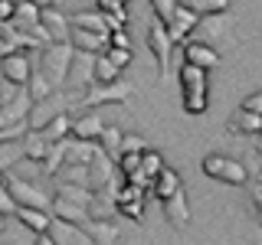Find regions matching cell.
Wrapping results in <instances>:
<instances>
[{
    "instance_id": "obj_29",
    "label": "cell",
    "mask_w": 262,
    "mask_h": 245,
    "mask_svg": "<svg viewBox=\"0 0 262 245\" xmlns=\"http://www.w3.org/2000/svg\"><path fill=\"white\" fill-rule=\"evenodd\" d=\"M20 144H23V160H43V154H46V141H43V134L39 131H27V134L20 137Z\"/></svg>"
},
{
    "instance_id": "obj_9",
    "label": "cell",
    "mask_w": 262,
    "mask_h": 245,
    "mask_svg": "<svg viewBox=\"0 0 262 245\" xmlns=\"http://www.w3.org/2000/svg\"><path fill=\"white\" fill-rule=\"evenodd\" d=\"M46 235L53 239V245H92V239L85 235V229L76 223H66V219H49Z\"/></svg>"
},
{
    "instance_id": "obj_13",
    "label": "cell",
    "mask_w": 262,
    "mask_h": 245,
    "mask_svg": "<svg viewBox=\"0 0 262 245\" xmlns=\"http://www.w3.org/2000/svg\"><path fill=\"white\" fill-rule=\"evenodd\" d=\"M69 43L76 53H105L108 49V33H92V30H76V27H69Z\"/></svg>"
},
{
    "instance_id": "obj_16",
    "label": "cell",
    "mask_w": 262,
    "mask_h": 245,
    "mask_svg": "<svg viewBox=\"0 0 262 245\" xmlns=\"http://www.w3.org/2000/svg\"><path fill=\"white\" fill-rule=\"evenodd\" d=\"M49 216L66 219V223H76V226L89 223V209L79 206V203H72V200H62V196H53V203H49Z\"/></svg>"
},
{
    "instance_id": "obj_24",
    "label": "cell",
    "mask_w": 262,
    "mask_h": 245,
    "mask_svg": "<svg viewBox=\"0 0 262 245\" xmlns=\"http://www.w3.org/2000/svg\"><path fill=\"white\" fill-rule=\"evenodd\" d=\"M27 92H30V102H39V98H46L49 92H53V85L46 82V76L39 72L36 59L30 56V79H27Z\"/></svg>"
},
{
    "instance_id": "obj_31",
    "label": "cell",
    "mask_w": 262,
    "mask_h": 245,
    "mask_svg": "<svg viewBox=\"0 0 262 245\" xmlns=\"http://www.w3.org/2000/svg\"><path fill=\"white\" fill-rule=\"evenodd\" d=\"M59 183H79V186H89V163H69L66 160L59 170H56Z\"/></svg>"
},
{
    "instance_id": "obj_39",
    "label": "cell",
    "mask_w": 262,
    "mask_h": 245,
    "mask_svg": "<svg viewBox=\"0 0 262 245\" xmlns=\"http://www.w3.org/2000/svg\"><path fill=\"white\" fill-rule=\"evenodd\" d=\"M144 137H138V134H128L125 131V137H121V151H135V154H141L144 151Z\"/></svg>"
},
{
    "instance_id": "obj_3",
    "label": "cell",
    "mask_w": 262,
    "mask_h": 245,
    "mask_svg": "<svg viewBox=\"0 0 262 245\" xmlns=\"http://www.w3.org/2000/svg\"><path fill=\"white\" fill-rule=\"evenodd\" d=\"M135 95V85L128 79H115V82H92V85L82 88L79 105L85 108H98V105H121Z\"/></svg>"
},
{
    "instance_id": "obj_46",
    "label": "cell",
    "mask_w": 262,
    "mask_h": 245,
    "mask_svg": "<svg viewBox=\"0 0 262 245\" xmlns=\"http://www.w3.org/2000/svg\"><path fill=\"white\" fill-rule=\"evenodd\" d=\"M4 226H7V216H4V212H0V232H4Z\"/></svg>"
},
{
    "instance_id": "obj_1",
    "label": "cell",
    "mask_w": 262,
    "mask_h": 245,
    "mask_svg": "<svg viewBox=\"0 0 262 245\" xmlns=\"http://www.w3.org/2000/svg\"><path fill=\"white\" fill-rule=\"evenodd\" d=\"M180 79V105L187 114H203L210 105V85H207V72L196 69V65H180L177 72Z\"/></svg>"
},
{
    "instance_id": "obj_22",
    "label": "cell",
    "mask_w": 262,
    "mask_h": 245,
    "mask_svg": "<svg viewBox=\"0 0 262 245\" xmlns=\"http://www.w3.org/2000/svg\"><path fill=\"white\" fill-rule=\"evenodd\" d=\"M66 147H69V137H62V141H53L46 147V154H43V160H39V167H43V174L49 177H56V170L66 163Z\"/></svg>"
},
{
    "instance_id": "obj_44",
    "label": "cell",
    "mask_w": 262,
    "mask_h": 245,
    "mask_svg": "<svg viewBox=\"0 0 262 245\" xmlns=\"http://www.w3.org/2000/svg\"><path fill=\"white\" fill-rule=\"evenodd\" d=\"M36 245H53V239H49L46 232H39V235H36Z\"/></svg>"
},
{
    "instance_id": "obj_23",
    "label": "cell",
    "mask_w": 262,
    "mask_h": 245,
    "mask_svg": "<svg viewBox=\"0 0 262 245\" xmlns=\"http://www.w3.org/2000/svg\"><path fill=\"white\" fill-rule=\"evenodd\" d=\"M13 216L20 219V223L27 226L30 232H36V235H39V232H46L49 219H53V216H49L46 209H30V206H16V212H13Z\"/></svg>"
},
{
    "instance_id": "obj_38",
    "label": "cell",
    "mask_w": 262,
    "mask_h": 245,
    "mask_svg": "<svg viewBox=\"0 0 262 245\" xmlns=\"http://www.w3.org/2000/svg\"><path fill=\"white\" fill-rule=\"evenodd\" d=\"M0 212H4V216H13L16 212V200L10 196V190H7L4 183H0Z\"/></svg>"
},
{
    "instance_id": "obj_36",
    "label": "cell",
    "mask_w": 262,
    "mask_h": 245,
    "mask_svg": "<svg viewBox=\"0 0 262 245\" xmlns=\"http://www.w3.org/2000/svg\"><path fill=\"white\" fill-rule=\"evenodd\" d=\"M151 7H154V16L167 27L170 16H174V10H177V0H151Z\"/></svg>"
},
{
    "instance_id": "obj_7",
    "label": "cell",
    "mask_w": 262,
    "mask_h": 245,
    "mask_svg": "<svg viewBox=\"0 0 262 245\" xmlns=\"http://www.w3.org/2000/svg\"><path fill=\"white\" fill-rule=\"evenodd\" d=\"M4 186L10 190V196L16 200V206L46 209V212H49V203H53V196L43 193L36 183H30V180H20V177H13V174H4Z\"/></svg>"
},
{
    "instance_id": "obj_25",
    "label": "cell",
    "mask_w": 262,
    "mask_h": 245,
    "mask_svg": "<svg viewBox=\"0 0 262 245\" xmlns=\"http://www.w3.org/2000/svg\"><path fill=\"white\" fill-rule=\"evenodd\" d=\"M98 151V141H79V137H69V147H66V160L69 163H89Z\"/></svg>"
},
{
    "instance_id": "obj_40",
    "label": "cell",
    "mask_w": 262,
    "mask_h": 245,
    "mask_svg": "<svg viewBox=\"0 0 262 245\" xmlns=\"http://www.w3.org/2000/svg\"><path fill=\"white\" fill-rule=\"evenodd\" d=\"M108 46H118V49H131V39H128V27H125V30H112V33H108Z\"/></svg>"
},
{
    "instance_id": "obj_35",
    "label": "cell",
    "mask_w": 262,
    "mask_h": 245,
    "mask_svg": "<svg viewBox=\"0 0 262 245\" xmlns=\"http://www.w3.org/2000/svg\"><path fill=\"white\" fill-rule=\"evenodd\" d=\"M115 209H118L121 216L135 219V223H141V216H144V200H121V203H115Z\"/></svg>"
},
{
    "instance_id": "obj_8",
    "label": "cell",
    "mask_w": 262,
    "mask_h": 245,
    "mask_svg": "<svg viewBox=\"0 0 262 245\" xmlns=\"http://www.w3.org/2000/svg\"><path fill=\"white\" fill-rule=\"evenodd\" d=\"M27 49L36 53V49H43V46H39L33 36H27V33H20L10 20L0 23V59H4V56H10V53H27Z\"/></svg>"
},
{
    "instance_id": "obj_47",
    "label": "cell",
    "mask_w": 262,
    "mask_h": 245,
    "mask_svg": "<svg viewBox=\"0 0 262 245\" xmlns=\"http://www.w3.org/2000/svg\"><path fill=\"white\" fill-rule=\"evenodd\" d=\"M118 4H125V7H128V4H131V0H118Z\"/></svg>"
},
{
    "instance_id": "obj_33",
    "label": "cell",
    "mask_w": 262,
    "mask_h": 245,
    "mask_svg": "<svg viewBox=\"0 0 262 245\" xmlns=\"http://www.w3.org/2000/svg\"><path fill=\"white\" fill-rule=\"evenodd\" d=\"M164 167H167V163H164L161 154H158V151H151V147H144V151H141V174H144L147 180H154Z\"/></svg>"
},
{
    "instance_id": "obj_14",
    "label": "cell",
    "mask_w": 262,
    "mask_h": 245,
    "mask_svg": "<svg viewBox=\"0 0 262 245\" xmlns=\"http://www.w3.org/2000/svg\"><path fill=\"white\" fill-rule=\"evenodd\" d=\"M0 79L13 82V85H27L30 79V53H10L0 59Z\"/></svg>"
},
{
    "instance_id": "obj_34",
    "label": "cell",
    "mask_w": 262,
    "mask_h": 245,
    "mask_svg": "<svg viewBox=\"0 0 262 245\" xmlns=\"http://www.w3.org/2000/svg\"><path fill=\"white\" fill-rule=\"evenodd\" d=\"M121 79V69H115V65L105 59V53L95 56V82H115Z\"/></svg>"
},
{
    "instance_id": "obj_19",
    "label": "cell",
    "mask_w": 262,
    "mask_h": 245,
    "mask_svg": "<svg viewBox=\"0 0 262 245\" xmlns=\"http://www.w3.org/2000/svg\"><path fill=\"white\" fill-rule=\"evenodd\" d=\"M180 186H184V183H180L177 170L164 167L161 174H158V177L151 180V190H147V196H151V200H158V203H161V200H167V196L174 193V190H180Z\"/></svg>"
},
{
    "instance_id": "obj_26",
    "label": "cell",
    "mask_w": 262,
    "mask_h": 245,
    "mask_svg": "<svg viewBox=\"0 0 262 245\" xmlns=\"http://www.w3.org/2000/svg\"><path fill=\"white\" fill-rule=\"evenodd\" d=\"M121 137H125V131H121V128L105 125V128H102V134H98L95 141H98V147L105 151V157H112V160H115V157L121 154Z\"/></svg>"
},
{
    "instance_id": "obj_18",
    "label": "cell",
    "mask_w": 262,
    "mask_h": 245,
    "mask_svg": "<svg viewBox=\"0 0 262 245\" xmlns=\"http://www.w3.org/2000/svg\"><path fill=\"white\" fill-rule=\"evenodd\" d=\"M82 229H85V235L92 239V245H115L118 235H121L118 226H115L112 219H89Z\"/></svg>"
},
{
    "instance_id": "obj_28",
    "label": "cell",
    "mask_w": 262,
    "mask_h": 245,
    "mask_svg": "<svg viewBox=\"0 0 262 245\" xmlns=\"http://www.w3.org/2000/svg\"><path fill=\"white\" fill-rule=\"evenodd\" d=\"M69 27H76V30H92V33H108V30H105L102 10H79L76 16H69Z\"/></svg>"
},
{
    "instance_id": "obj_43",
    "label": "cell",
    "mask_w": 262,
    "mask_h": 245,
    "mask_svg": "<svg viewBox=\"0 0 262 245\" xmlns=\"http://www.w3.org/2000/svg\"><path fill=\"white\" fill-rule=\"evenodd\" d=\"M13 4H16V0H0V23L13 16Z\"/></svg>"
},
{
    "instance_id": "obj_6",
    "label": "cell",
    "mask_w": 262,
    "mask_h": 245,
    "mask_svg": "<svg viewBox=\"0 0 262 245\" xmlns=\"http://www.w3.org/2000/svg\"><path fill=\"white\" fill-rule=\"evenodd\" d=\"M147 49H151L154 62H158L161 79H167L170 76V53H174V43H170L167 27H164L158 16H151V23H147Z\"/></svg>"
},
{
    "instance_id": "obj_17",
    "label": "cell",
    "mask_w": 262,
    "mask_h": 245,
    "mask_svg": "<svg viewBox=\"0 0 262 245\" xmlns=\"http://www.w3.org/2000/svg\"><path fill=\"white\" fill-rule=\"evenodd\" d=\"M105 121L102 114H98L95 108L89 114H82V118H72V128H69V137H79V141H95L98 134H102Z\"/></svg>"
},
{
    "instance_id": "obj_21",
    "label": "cell",
    "mask_w": 262,
    "mask_h": 245,
    "mask_svg": "<svg viewBox=\"0 0 262 245\" xmlns=\"http://www.w3.org/2000/svg\"><path fill=\"white\" fill-rule=\"evenodd\" d=\"M226 131H233V134H252L256 137L262 131V114H252V111H236L233 118L226 121Z\"/></svg>"
},
{
    "instance_id": "obj_42",
    "label": "cell",
    "mask_w": 262,
    "mask_h": 245,
    "mask_svg": "<svg viewBox=\"0 0 262 245\" xmlns=\"http://www.w3.org/2000/svg\"><path fill=\"white\" fill-rule=\"evenodd\" d=\"M243 111H252V114H262V92H252L243 98Z\"/></svg>"
},
{
    "instance_id": "obj_20",
    "label": "cell",
    "mask_w": 262,
    "mask_h": 245,
    "mask_svg": "<svg viewBox=\"0 0 262 245\" xmlns=\"http://www.w3.org/2000/svg\"><path fill=\"white\" fill-rule=\"evenodd\" d=\"M69 76L79 82L82 88L95 82V56L92 53H76L72 56V65H69Z\"/></svg>"
},
{
    "instance_id": "obj_32",
    "label": "cell",
    "mask_w": 262,
    "mask_h": 245,
    "mask_svg": "<svg viewBox=\"0 0 262 245\" xmlns=\"http://www.w3.org/2000/svg\"><path fill=\"white\" fill-rule=\"evenodd\" d=\"M23 160V144L20 141H0V174H10Z\"/></svg>"
},
{
    "instance_id": "obj_10",
    "label": "cell",
    "mask_w": 262,
    "mask_h": 245,
    "mask_svg": "<svg viewBox=\"0 0 262 245\" xmlns=\"http://www.w3.org/2000/svg\"><path fill=\"white\" fill-rule=\"evenodd\" d=\"M196 23H200V16H196L193 10H187V7H180L177 4V10L174 16H170V23H167V36H170V43H187V39L193 36V30H196Z\"/></svg>"
},
{
    "instance_id": "obj_48",
    "label": "cell",
    "mask_w": 262,
    "mask_h": 245,
    "mask_svg": "<svg viewBox=\"0 0 262 245\" xmlns=\"http://www.w3.org/2000/svg\"><path fill=\"white\" fill-rule=\"evenodd\" d=\"M0 183H4V174H0Z\"/></svg>"
},
{
    "instance_id": "obj_12",
    "label": "cell",
    "mask_w": 262,
    "mask_h": 245,
    "mask_svg": "<svg viewBox=\"0 0 262 245\" xmlns=\"http://www.w3.org/2000/svg\"><path fill=\"white\" fill-rule=\"evenodd\" d=\"M39 23L49 33V43H69V16L56 7H43L39 10Z\"/></svg>"
},
{
    "instance_id": "obj_45",
    "label": "cell",
    "mask_w": 262,
    "mask_h": 245,
    "mask_svg": "<svg viewBox=\"0 0 262 245\" xmlns=\"http://www.w3.org/2000/svg\"><path fill=\"white\" fill-rule=\"evenodd\" d=\"M30 4H36V7H39V10H43V7H53V4H56V0H30Z\"/></svg>"
},
{
    "instance_id": "obj_30",
    "label": "cell",
    "mask_w": 262,
    "mask_h": 245,
    "mask_svg": "<svg viewBox=\"0 0 262 245\" xmlns=\"http://www.w3.org/2000/svg\"><path fill=\"white\" fill-rule=\"evenodd\" d=\"M180 7L193 10L196 16H213V13H226L229 10V0H177Z\"/></svg>"
},
{
    "instance_id": "obj_2",
    "label": "cell",
    "mask_w": 262,
    "mask_h": 245,
    "mask_svg": "<svg viewBox=\"0 0 262 245\" xmlns=\"http://www.w3.org/2000/svg\"><path fill=\"white\" fill-rule=\"evenodd\" d=\"M36 65L39 72L46 76V82L56 88L66 85V79H69V65H72V56H76V49H72V43H46L43 49H36Z\"/></svg>"
},
{
    "instance_id": "obj_37",
    "label": "cell",
    "mask_w": 262,
    "mask_h": 245,
    "mask_svg": "<svg viewBox=\"0 0 262 245\" xmlns=\"http://www.w3.org/2000/svg\"><path fill=\"white\" fill-rule=\"evenodd\" d=\"M105 59H108L115 69H125V65L131 62V49H118V46H108L105 49Z\"/></svg>"
},
{
    "instance_id": "obj_4",
    "label": "cell",
    "mask_w": 262,
    "mask_h": 245,
    "mask_svg": "<svg viewBox=\"0 0 262 245\" xmlns=\"http://www.w3.org/2000/svg\"><path fill=\"white\" fill-rule=\"evenodd\" d=\"M200 167L207 177L220 180L226 186H246V180H249V167L239 157H226V154H207Z\"/></svg>"
},
{
    "instance_id": "obj_11",
    "label": "cell",
    "mask_w": 262,
    "mask_h": 245,
    "mask_svg": "<svg viewBox=\"0 0 262 245\" xmlns=\"http://www.w3.org/2000/svg\"><path fill=\"white\" fill-rule=\"evenodd\" d=\"M184 62L187 65H196V69H203V72H210V69H216V65H220V53L210 43L190 39V43H184Z\"/></svg>"
},
{
    "instance_id": "obj_15",
    "label": "cell",
    "mask_w": 262,
    "mask_h": 245,
    "mask_svg": "<svg viewBox=\"0 0 262 245\" xmlns=\"http://www.w3.org/2000/svg\"><path fill=\"white\" fill-rule=\"evenodd\" d=\"M161 206H164V216H167V223L174 226V229H184L187 223H190V206H187L184 186H180V190H174L167 200H161Z\"/></svg>"
},
{
    "instance_id": "obj_5",
    "label": "cell",
    "mask_w": 262,
    "mask_h": 245,
    "mask_svg": "<svg viewBox=\"0 0 262 245\" xmlns=\"http://www.w3.org/2000/svg\"><path fill=\"white\" fill-rule=\"evenodd\" d=\"M76 95H66V92H49L46 98H39V102H33L30 105V111H27V125H30V131H39L43 125H49V121L56 118V114H66L69 111V102Z\"/></svg>"
},
{
    "instance_id": "obj_41",
    "label": "cell",
    "mask_w": 262,
    "mask_h": 245,
    "mask_svg": "<svg viewBox=\"0 0 262 245\" xmlns=\"http://www.w3.org/2000/svg\"><path fill=\"white\" fill-rule=\"evenodd\" d=\"M95 10H102V13H128V7L118 4V0H95Z\"/></svg>"
},
{
    "instance_id": "obj_27",
    "label": "cell",
    "mask_w": 262,
    "mask_h": 245,
    "mask_svg": "<svg viewBox=\"0 0 262 245\" xmlns=\"http://www.w3.org/2000/svg\"><path fill=\"white\" fill-rule=\"evenodd\" d=\"M69 128H72V118H69V111H66V114H56L49 125L39 128V134H43L46 144H53V141H62V137H69Z\"/></svg>"
}]
</instances>
